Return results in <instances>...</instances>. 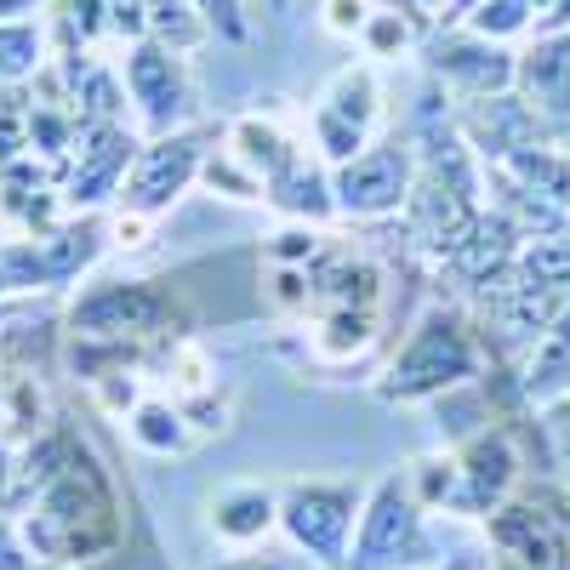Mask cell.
Segmentation results:
<instances>
[{"mask_svg":"<svg viewBox=\"0 0 570 570\" xmlns=\"http://www.w3.org/2000/svg\"><path fill=\"white\" fill-rule=\"evenodd\" d=\"M155 325V297L137 285H104L75 308L80 337H126V331H149Z\"/></svg>","mask_w":570,"mask_h":570,"instance_id":"8","label":"cell"},{"mask_svg":"<svg viewBox=\"0 0 570 570\" xmlns=\"http://www.w3.org/2000/svg\"><path fill=\"white\" fill-rule=\"evenodd\" d=\"M23 542L35 559L63 564V559H86L115 542V502L104 473L91 468L86 456H69V468L58 473L52 485L35 497V513L23 525Z\"/></svg>","mask_w":570,"mask_h":570,"instance_id":"1","label":"cell"},{"mask_svg":"<svg viewBox=\"0 0 570 570\" xmlns=\"http://www.w3.org/2000/svg\"><path fill=\"white\" fill-rule=\"evenodd\" d=\"M98 257H104V223L91 212L75 217V223L35 228L29 240L0 246V268H7L12 292H58V285L80 279Z\"/></svg>","mask_w":570,"mask_h":570,"instance_id":"2","label":"cell"},{"mask_svg":"<svg viewBox=\"0 0 570 570\" xmlns=\"http://www.w3.org/2000/svg\"><path fill=\"white\" fill-rule=\"evenodd\" d=\"M217 570H285V564H268V559H234V564H217Z\"/></svg>","mask_w":570,"mask_h":570,"instance_id":"17","label":"cell"},{"mask_svg":"<svg viewBox=\"0 0 570 570\" xmlns=\"http://www.w3.org/2000/svg\"><path fill=\"white\" fill-rule=\"evenodd\" d=\"M416 548V508L400 497V480H389L383 491L371 497L365 508V525H360V542H354V570H389L400 564L405 553Z\"/></svg>","mask_w":570,"mask_h":570,"instance_id":"7","label":"cell"},{"mask_svg":"<svg viewBox=\"0 0 570 570\" xmlns=\"http://www.w3.org/2000/svg\"><path fill=\"white\" fill-rule=\"evenodd\" d=\"M131 434H137V445H149V451H183L177 411H166V405H142L131 416Z\"/></svg>","mask_w":570,"mask_h":570,"instance_id":"13","label":"cell"},{"mask_svg":"<svg viewBox=\"0 0 570 570\" xmlns=\"http://www.w3.org/2000/svg\"><path fill=\"white\" fill-rule=\"evenodd\" d=\"M137 160V142L126 137L120 120H104V126H80L75 137V149L63 160V200L75 212H98L109 195H120V183Z\"/></svg>","mask_w":570,"mask_h":570,"instance_id":"3","label":"cell"},{"mask_svg":"<svg viewBox=\"0 0 570 570\" xmlns=\"http://www.w3.org/2000/svg\"><path fill=\"white\" fill-rule=\"evenodd\" d=\"M142 12H149L155 40H166V46H195L200 40V18L188 0H142Z\"/></svg>","mask_w":570,"mask_h":570,"instance_id":"12","label":"cell"},{"mask_svg":"<svg viewBox=\"0 0 570 570\" xmlns=\"http://www.w3.org/2000/svg\"><path fill=\"white\" fill-rule=\"evenodd\" d=\"M285 531L297 548H308L320 564H343L348 553V525H354V491L337 485H297L279 508Z\"/></svg>","mask_w":570,"mask_h":570,"instance_id":"6","label":"cell"},{"mask_svg":"<svg viewBox=\"0 0 570 570\" xmlns=\"http://www.w3.org/2000/svg\"><path fill=\"white\" fill-rule=\"evenodd\" d=\"M126 86H131V98L142 104V115H149V126L160 137H171L188 120V75L177 63V46H166L155 35L137 40L131 58H126Z\"/></svg>","mask_w":570,"mask_h":570,"instance_id":"5","label":"cell"},{"mask_svg":"<svg viewBox=\"0 0 570 570\" xmlns=\"http://www.w3.org/2000/svg\"><path fill=\"white\" fill-rule=\"evenodd\" d=\"M35 7H40V0H0V23H12V18H23Z\"/></svg>","mask_w":570,"mask_h":570,"instance_id":"16","label":"cell"},{"mask_svg":"<svg viewBox=\"0 0 570 570\" xmlns=\"http://www.w3.org/2000/svg\"><path fill=\"white\" fill-rule=\"evenodd\" d=\"M7 508H18V462L0 451V513Z\"/></svg>","mask_w":570,"mask_h":570,"instance_id":"15","label":"cell"},{"mask_svg":"<svg viewBox=\"0 0 570 570\" xmlns=\"http://www.w3.org/2000/svg\"><path fill=\"white\" fill-rule=\"evenodd\" d=\"M195 12H200L217 35H228V40H240V35H246V23H240V0H195Z\"/></svg>","mask_w":570,"mask_h":570,"instance_id":"14","label":"cell"},{"mask_svg":"<svg viewBox=\"0 0 570 570\" xmlns=\"http://www.w3.org/2000/svg\"><path fill=\"white\" fill-rule=\"evenodd\" d=\"M400 188H405V160H400L394 149L365 155V160H354V166L343 171V200H348L354 212H383V206H394Z\"/></svg>","mask_w":570,"mask_h":570,"instance_id":"9","label":"cell"},{"mask_svg":"<svg viewBox=\"0 0 570 570\" xmlns=\"http://www.w3.org/2000/svg\"><path fill=\"white\" fill-rule=\"evenodd\" d=\"M46 58V35L29 23V18H12V23H0V91L29 80Z\"/></svg>","mask_w":570,"mask_h":570,"instance_id":"11","label":"cell"},{"mask_svg":"<svg viewBox=\"0 0 570 570\" xmlns=\"http://www.w3.org/2000/svg\"><path fill=\"white\" fill-rule=\"evenodd\" d=\"M268 525H274V497L257 485H228L212 502V531L223 542H257Z\"/></svg>","mask_w":570,"mask_h":570,"instance_id":"10","label":"cell"},{"mask_svg":"<svg viewBox=\"0 0 570 570\" xmlns=\"http://www.w3.org/2000/svg\"><path fill=\"white\" fill-rule=\"evenodd\" d=\"M7 292H12V285H7V268H0V297H7Z\"/></svg>","mask_w":570,"mask_h":570,"instance_id":"18","label":"cell"},{"mask_svg":"<svg viewBox=\"0 0 570 570\" xmlns=\"http://www.w3.org/2000/svg\"><path fill=\"white\" fill-rule=\"evenodd\" d=\"M195 171H200V142L195 137H183V131L155 137L149 149H137V160H131V171L120 183V200L137 217H155L195 183Z\"/></svg>","mask_w":570,"mask_h":570,"instance_id":"4","label":"cell"}]
</instances>
